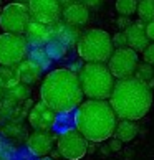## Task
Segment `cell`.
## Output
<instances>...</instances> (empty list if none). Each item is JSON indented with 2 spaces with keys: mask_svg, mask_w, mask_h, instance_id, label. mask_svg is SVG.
Here are the masks:
<instances>
[{
  "mask_svg": "<svg viewBox=\"0 0 154 160\" xmlns=\"http://www.w3.org/2000/svg\"><path fill=\"white\" fill-rule=\"evenodd\" d=\"M133 78H136L138 81L147 84L149 81L154 79V68L149 66V64H146V63H141V64L138 63V66H136V71H134Z\"/></svg>",
  "mask_w": 154,
  "mask_h": 160,
  "instance_id": "ffe728a7",
  "label": "cell"
},
{
  "mask_svg": "<svg viewBox=\"0 0 154 160\" xmlns=\"http://www.w3.org/2000/svg\"><path fill=\"white\" fill-rule=\"evenodd\" d=\"M28 60H32L35 64H37L38 68H46L48 64L51 63V60H50V56L46 55V51H45V48H33L32 51H30V58Z\"/></svg>",
  "mask_w": 154,
  "mask_h": 160,
  "instance_id": "44dd1931",
  "label": "cell"
},
{
  "mask_svg": "<svg viewBox=\"0 0 154 160\" xmlns=\"http://www.w3.org/2000/svg\"><path fill=\"white\" fill-rule=\"evenodd\" d=\"M76 2H78V0H58V3H60L61 7H68V5H73Z\"/></svg>",
  "mask_w": 154,
  "mask_h": 160,
  "instance_id": "f546056e",
  "label": "cell"
},
{
  "mask_svg": "<svg viewBox=\"0 0 154 160\" xmlns=\"http://www.w3.org/2000/svg\"><path fill=\"white\" fill-rule=\"evenodd\" d=\"M108 61V69L114 79H128L133 78L136 66H138V53H134L126 46V48L114 50Z\"/></svg>",
  "mask_w": 154,
  "mask_h": 160,
  "instance_id": "9c48e42d",
  "label": "cell"
},
{
  "mask_svg": "<svg viewBox=\"0 0 154 160\" xmlns=\"http://www.w3.org/2000/svg\"><path fill=\"white\" fill-rule=\"evenodd\" d=\"M116 25L119 27V30H121V32H126L128 28H129V27L133 25V22L129 20L128 17H119V18L116 20Z\"/></svg>",
  "mask_w": 154,
  "mask_h": 160,
  "instance_id": "484cf974",
  "label": "cell"
},
{
  "mask_svg": "<svg viewBox=\"0 0 154 160\" xmlns=\"http://www.w3.org/2000/svg\"><path fill=\"white\" fill-rule=\"evenodd\" d=\"M76 50L83 61L86 63H101L104 64L113 55V43L108 32L99 30V28H91L80 35L76 41Z\"/></svg>",
  "mask_w": 154,
  "mask_h": 160,
  "instance_id": "5b68a950",
  "label": "cell"
},
{
  "mask_svg": "<svg viewBox=\"0 0 154 160\" xmlns=\"http://www.w3.org/2000/svg\"><path fill=\"white\" fill-rule=\"evenodd\" d=\"M27 147L33 155L46 157L53 149V137L48 132H38V130H35V132L28 135Z\"/></svg>",
  "mask_w": 154,
  "mask_h": 160,
  "instance_id": "5bb4252c",
  "label": "cell"
},
{
  "mask_svg": "<svg viewBox=\"0 0 154 160\" xmlns=\"http://www.w3.org/2000/svg\"><path fill=\"white\" fill-rule=\"evenodd\" d=\"M61 17L66 25L78 28L81 25H85L90 18V10H88L85 5H81L80 2H76L73 5H68L61 10Z\"/></svg>",
  "mask_w": 154,
  "mask_h": 160,
  "instance_id": "9a60e30c",
  "label": "cell"
},
{
  "mask_svg": "<svg viewBox=\"0 0 154 160\" xmlns=\"http://www.w3.org/2000/svg\"><path fill=\"white\" fill-rule=\"evenodd\" d=\"M111 43H113V48L114 50H119V48H126V33L124 32H118L111 37Z\"/></svg>",
  "mask_w": 154,
  "mask_h": 160,
  "instance_id": "cb8c5ba5",
  "label": "cell"
},
{
  "mask_svg": "<svg viewBox=\"0 0 154 160\" xmlns=\"http://www.w3.org/2000/svg\"><path fill=\"white\" fill-rule=\"evenodd\" d=\"M3 91H5V88H3V82H2V79H0V99H2V96H3Z\"/></svg>",
  "mask_w": 154,
  "mask_h": 160,
  "instance_id": "4dcf8cb0",
  "label": "cell"
},
{
  "mask_svg": "<svg viewBox=\"0 0 154 160\" xmlns=\"http://www.w3.org/2000/svg\"><path fill=\"white\" fill-rule=\"evenodd\" d=\"M28 12L33 22L43 23V25H53L60 22L63 7L58 0H28Z\"/></svg>",
  "mask_w": 154,
  "mask_h": 160,
  "instance_id": "30bf717a",
  "label": "cell"
},
{
  "mask_svg": "<svg viewBox=\"0 0 154 160\" xmlns=\"http://www.w3.org/2000/svg\"><path fill=\"white\" fill-rule=\"evenodd\" d=\"M40 98L41 102L55 114L72 112L83 102L78 74L70 68L50 71L41 81Z\"/></svg>",
  "mask_w": 154,
  "mask_h": 160,
  "instance_id": "6da1fadb",
  "label": "cell"
},
{
  "mask_svg": "<svg viewBox=\"0 0 154 160\" xmlns=\"http://www.w3.org/2000/svg\"><path fill=\"white\" fill-rule=\"evenodd\" d=\"M5 101H8L12 104H19L22 101H25L30 96V89H28L27 84H22V82H17L15 86H10L3 91Z\"/></svg>",
  "mask_w": 154,
  "mask_h": 160,
  "instance_id": "ac0fdd59",
  "label": "cell"
},
{
  "mask_svg": "<svg viewBox=\"0 0 154 160\" xmlns=\"http://www.w3.org/2000/svg\"><path fill=\"white\" fill-rule=\"evenodd\" d=\"M45 51L50 56V60H53V58H61L65 55V51H66V46L56 40H51L45 45Z\"/></svg>",
  "mask_w": 154,
  "mask_h": 160,
  "instance_id": "603a6c76",
  "label": "cell"
},
{
  "mask_svg": "<svg viewBox=\"0 0 154 160\" xmlns=\"http://www.w3.org/2000/svg\"><path fill=\"white\" fill-rule=\"evenodd\" d=\"M30 22H32L30 12H28L27 5L23 3L12 2L5 5L0 12V27L5 33L23 35Z\"/></svg>",
  "mask_w": 154,
  "mask_h": 160,
  "instance_id": "52a82bcc",
  "label": "cell"
},
{
  "mask_svg": "<svg viewBox=\"0 0 154 160\" xmlns=\"http://www.w3.org/2000/svg\"><path fill=\"white\" fill-rule=\"evenodd\" d=\"M109 106L119 121H139L152 106V91L136 78L119 79L109 94Z\"/></svg>",
  "mask_w": 154,
  "mask_h": 160,
  "instance_id": "7a4b0ae2",
  "label": "cell"
},
{
  "mask_svg": "<svg viewBox=\"0 0 154 160\" xmlns=\"http://www.w3.org/2000/svg\"><path fill=\"white\" fill-rule=\"evenodd\" d=\"M56 149L65 160H81L88 153V140L76 129H66L58 137Z\"/></svg>",
  "mask_w": 154,
  "mask_h": 160,
  "instance_id": "ba28073f",
  "label": "cell"
},
{
  "mask_svg": "<svg viewBox=\"0 0 154 160\" xmlns=\"http://www.w3.org/2000/svg\"><path fill=\"white\" fill-rule=\"evenodd\" d=\"M81 5H85V7L90 10V8H98L99 5L103 3V0H78Z\"/></svg>",
  "mask_w": 154,
  "mask_h": 160,
  "instance_id": "4316f807",
  "label": "cell"
},
{
  "mask_svg": "<svg viewBox=\"0 0 154 160\" xmlns=\"http://www.w3.org/2000/svg\"><path fill=\"white\" fill-rule=\"evenodd\" d=\"M124 33H126V46L134 53H143L146 46L149 45V40L144 33V23L141 20L133 23Z\"/></svg>",
  "mask_w": 154,
  "mask_h": 160,
  "instance_id": "4fadbf2b",
  "label": "cell"
},
{
  "mask_svg": "<svg viewBox=\"0 0 154 160\" xmlns=\"http://www.w3.org/2000/svg\"><path fill=\"white\" fill-rule=\"evenodd\" d=\"M17 71V78L22 84H27V86H32L35 82H38L41 78V68H38L32 60H23L22 63H19L15 66Z\"/></svg>",
  "mask_w": 154,
  "mask_h": 160,
  "instance_id": "2e32d148",
  "label": "cell"
},
{
  "mask_svg": "<svg viewBox=\"0 0 154 160\" xmlns=\"http://www.w3.org/2000/svg\"><path fill=\"white\" fill-rule=\"evenodd\" d=\"M123 149V144L118 139H111L109 140V150H113V152H119Z\"/></svg>",
  "mask_w": 154,
  "mask_h": 160,
  "instance_id": "f1b7e54d",
  "label": "cell"
},
{
  "mask_svg": "<svg viewBox=\"0 0 154 160\" xmlns=\"http://www.w3.org/2000/svg\"><path fill=\"white\" fill-rule=\"evenodd\" d=\"M143 60L146 64L154 66V43H149L146 46V50L143 51Z\"/></svg>",
  "mask_w": 154,
  "mask_h": 160,
  "instance_id": "d4e9b609",
  "label": "cell"
},
{
  "mask_svg": "<svg viewBox=\"0 0 154 160\" xmlns=\"http://www.w3.org/2000/svg\"><path fill=\"white\" fill-rule=\"evenodd\" d=\"M78 81L83 96L93 101H106L114 88V78L106 64L86 63L78 73Z\"/></svg>",
  "mask_w": 154,
  "mask_h": 160,
  "instance_id": "277c9868",
  "label": "cell"
},
{
  "mask_svg": "<svg viewBox=\"0 0 154 160\" xmlns=\"http://www.w3.org/2000/svg\"><path fill=\"white\" fill-rule=\"evenodd\" d=\"M28 56V45L23 35H0V64L5 68L17 66Z\"/></svg>",
  "mask_w": 154,
  "mask_h": 160,
  "instance_id": "8992f818",
  "label": "cell"
},
{
  "mask_svg": "<svg viewBox=\"0 0 154 160\" xmlns=\"http://www.w3.org/2000/svg\"><path fill=\"white\" fill-rule=\"evenodd\" d=\"M139 132V129L138 126H136L134 122L131 121H119L116 124V127H114V139H118L123 144V142H131L136 135H138Z\"/></svg>",
  "mask_w": 154,
  "mask_h": 160,
  "instance_id": "e0dca14e",
  "label": "cell"
},
{
  "mask_svg": "<svg viewBox=\"0 0 154 160\" xmlns=\"http://www.w3.org/2000/svg\"><path fill=\"white\" fill-rule=\"evenodd\" d=\"M38 160H53V158H51V157H40Z\"/></svg>",
  "mask_w": 154,
  "mask_h": 160,
  "instance_id": "1f68e13d",
  "label": "cell"
},
{
  "mask_svg": "<svg viewBox=\"0 0 154 160\" xmlns=\"http://www.w3.org/2000/svg\"><path fill=\"white\" fill-rule=\"evenodd\" d=\"M138 0H116V10L121 17H129L136 13Z\"/></svg>",
  "mask_w": 154,
  "mask_h": 160,
  "instance_id": "7402d4cb",
  "label": "cell"
},
{
  "mask_svg": "<svg viewBox=\"0 0 154 160\" xmlns=\"http://www.w3.org/2000/svg\"><path fill=\"white\" fill-rule=\"evenodd\" d=\"M28 122L38 132H48L56 124V114L40 101L32 108L30 114H28Z\"/></svg>",
  "mask_w": 154,
  "mask_h": 160,
  "instance_id": "8fae6325",
  "label": "cell"
},
{
  "mask_svg": "<svg viewBox=\"0 0 154 160\" xmlns=\"http://www.w3.org/2000/svg\"><path fill=\"white\" fill-rule=\"evenodd\" d=\"M144 33L149 41H154V22H149L144 25Z\"/></svg>",
  "mask_w": 154,
  "mask_h": 160,
  "instance_id": "83f0119b",
  "label": "cell"
},
{
  "mask_svg": "<svg viewBox=\"0 0 154 160\" xmlns=\"http://www.w3.org/2000/svg\"><path fill=\"white\" fill-rule=\"evenodd\" d=\"M25 41L32 48H45V45L51 41V27L38 22H30L25 30Z\"/></svg>",
  "mask_w": 154,
  "mask_h": 160,
  "instance_id": "7c38bea8",
  "label": "cell"
},
{
  "mask_svg": "<svg viewBox=\"0 0 154 160\" xmlns=\"http://www.w3.org/2000/svg\"><path fill=\"white\" fill-rule=\"evenodd\" d=\"M138 17L143 23L154 22V0H138Z\"/></svg>",
  "mask_w": 154,
  "mask_h": 160,
  "instance_id": "d6986e66",
  "label": "cell"
},
{
  "mask_svg": "<svg viewBox=\"0 0 154 160\" xmlns=\"http://www.w3.org/2000/svg\"><path fill=\"white\" fill-rule=\"evenodd\" d=\"M75 126L76 130L88 142H104L114 132L118 117L108 101H93L86 99L75 111Z\"/></svg>",
  "mask_w": 154,
  "mask_h": 160,
  "instance_id": "3957f363",
  "label": "cell"
}]
</instances>
